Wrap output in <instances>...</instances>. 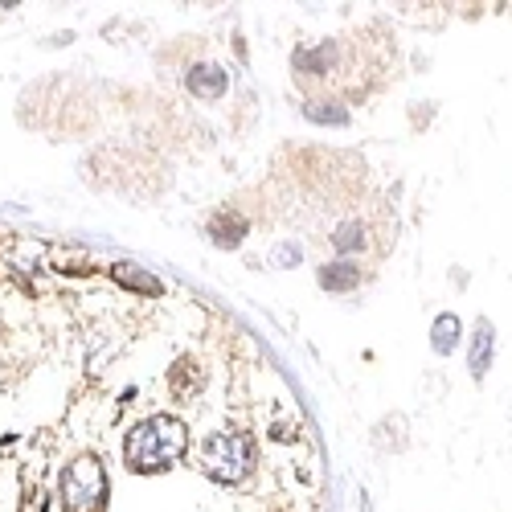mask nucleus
I'll return each instance as SVG.
<instances>
[{
  "mask_svg": "<svg viewBox=\"0 0 512 512\" xmlns=\"http://www.w3.org/2000/svg\"><path fill=\"white\" fill-rule=\"evenodd\" d=\"M189 451V431L185 422L173 414H152L144 422H136L123 439V463L127 472L136 476H160L173 463H181Z\"/></svg>",
  "mask_w": 512,
  "mask_h": 512,
  "instance_id": "obj_1",
  "label": "nucleus"
},
{
  "mask_svg": "<svg viewBox=\"0 0 512 512\" xmlns=\"http://www.w3.org/2000/svg\"><path fill=\"white\" fill-rule=\"evenodd\" d=\"M254 459H259V443H254L250 435H242V431H218V435H209L197 451L201 472L213 484H242L254 472Z\"/></svg>",
  "mask_w": 512,
  "mask_h": 512,
  "instance_id": "obj_2",
  "label": "nucleus"
},
{
  "mask_svg": "<svg viewBox=\"0 0 512 512\" xmlns=\"http://www.w3.org/2000/svg\"><path fill=\"white\" fill-rule=\"evenodd\" d=\"M107 467L99 455H78L62 480H58V496L66 512H107Z\"/></svg>",
  "mask_w": 512,
  "mask_h": 512,
  "instance_id": "obj_3",
  "label": "nucleus"
},
{
  "mask_svg": "<svg viewBox=\"0 0 512 512\" xmlns=\"http://www.w3.org/2000/svg\"><path fill=\"white\" fill-rule=\"evenodd\" d=\"M185 87H189V95L213 103V99H222V95L230 91V70L213 66V62H197V66L185 74Z\"/></svg>",
  "mask_w": 512,
  "mask_h": 512,
  "instance_id": "obj_4",
  "label": "nucleus"
},
{
  "mask_svg": "<svg viewBox=\"0 0 512 512\" xmlns=\"http://www.w3.org/2000/svg\"><path fill=\"white\" fill-rule=\"evenodd\" d=\"M205 234L213 238V246L238 250L246 242V234H250V222H246V213H238V209H222V213H213V218H209Z\"/></svg>",
  "mask_w": 512,
  "mask_h": 512,
  "instance_id": "obj_5",
  "label": "nucleus"
},
{
  "mask_svg": "<svg viewBox=\"0 0 512 512\" xmlns=\"http://www.w3.org/2000/svg\"><path fill=\"white\" fill-rule=\"evenodd\" d=\"M316 283L324 287V291H353L357 283H361V267L353 263V259H336V263H324L320 267V275H316Z\"/></svg>",
  "mask_w": 512,
  "mask_h": 512,
  "instance_id": "obj_6",
  "label": "nucleus"
},
{
  "mask_svg": "<svg viewBox=\"0 0 512 512\" xmlns=\"http://www.w3.org/2000/svg\"><path fill=\"white\" fill-rule=\"evenodd\" d=\"M492 353H496V328L488 320L476 324V336H472V357H467V365H472V377L480 381L488 369H492Z\"/></svg>",
  "mask_w": 512,
  "mask_h": 512,
  "instance_id": "obj_7",
  "label": "nucleus"
},
{
  "mask_svg": "<svg viewBox=\"0 0 512 512\" xmlns=\"http://www.w3.org/2000/svg\"><path fill=\"white\" fill-rule=\"evenodd\" d=\"M459 336H463L459 316H451V312L435 316V324H431V349H435L439 357H447V353H455V349H459Z\"/></svg>",
  "mask_w": 512,
  "mask_h": 512,
  "instance_id": "obj_8",
  "label": "nucleus"
},
{
  "mask_svg": "<svg viewBox=\"0 0 512 512\" xmlns=\"http://www.w3.org/2000/svg\"><path fill=\"white\" fill-rule=\"evenodd\" d=\"M332 62H336V46H332V41H324V46H316V50H300V54H295V70L312 74V78L328 74Z\"/></svg>",
  "mask_w": 512,
  "mask_h": 512,
  "instance_id": "obj_9",
  "label": "nucleus"
},
{
  "mask_svg": "<svg viewBox=\"0 0 512 512\" xmlns=\"http://www.w3.org/2000/svg\"><path fill=\"white\" fill-rule=\"evenodd\" d=\"M365 246V226L361 222H340L332 230V250L340 254V259H349V254H357Z\"/></svg>",
  "mask_w": 512,
  "mask_h": 512,
  "instance_id": "obj_10",
  "label": "nucleus"
},
{
  "mask_svg": "<svg viewBox=\"0 0 512 512\" xmlns=\"http://www.w3.org/2000/svg\"><path fill=\"white\" fill-rule=\"evenodd\" d=\"M115 279H119L123 287L140 291V295H160V291H164V287H160V279L144 275V267H136V263H119V267H115Z\"/></svg>",
  "mask_w": 512,
  "mask_h": 512,
  "instance_id": "obj_11",
  "label": "nucleus"
},
{
  "mask_svg": "<svg viewBox=\"0 0 512 512\" xmlns=\"http://www.w3.org/2000/svg\"><path fill=\"white\" fill-rule=\"evenodd\" d=\"M304 115L312 123H328V127H345L349 123V111L340 107L336 99H316V103H304Z\"/></svg>",
  "mask_w": 512,
  "mask_h": 512,
  "instance_id": "obj_12",
  "label": "nucleus"
},
{
  "mask_svg": "<svg viewBox=\"0 0 512 512\" xmlns=\"http://www.w3.org/2000/svg\"><path fill=\"white\" fill-rule=\"evenodd\" d=\"M300 259H304L300 246H295V242H279V250H275V263H279V267H295Z\"/></svg>",
  "mask_w": 512,
  "mask_h": 512,
  "instance_id": "obj_13",
  "label": "nucleus"
}]
</instances>
